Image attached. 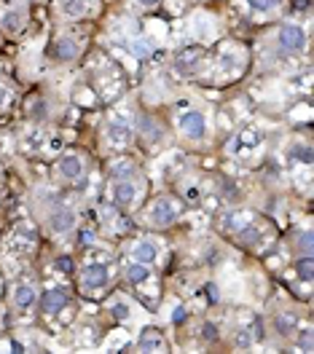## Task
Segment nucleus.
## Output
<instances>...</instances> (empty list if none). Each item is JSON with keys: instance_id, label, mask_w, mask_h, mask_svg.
<instances>
[{"instance_id": "f257e3e1", "label": "nucleus", "mask_w": 314, "mask_h": 354, "mask_svg": "<svg viewBox=\"0 0 314 354\" xmlns=\"http://www.w3.org/2000/svg\"><path fill=\"white\" fill-rule=\"evenodd\" d=\"M180 215H183L180 201L175 196H169V194H158L142 207V218L140 221H142V225H148L154 231H167V228H172L180 221Z\"/></svg>"}, {"instance_id": "f03ea898", "label": "nucleus", "mask_w": 314, "mask_h": 354, "mask_svg": "<svg viewBox=\"0 0 314 354\" xmlns=\"http://www.w3.org/2000/svg\"><path fill=\"white\" fill-rule=\"evenodd\" d=\"M175 132L188 145H202L210 137V118L199 108H185L175 121Z\"/></svg>"}, {"instance_id": "7ed1b4c3", "label": "nucleus", "mask_w": 314, "mask_h": 354, "mask_svg": "<svg viewBox=\"0 0 314 354\" xmlns=\"http://www.w3.org/2000/svg\"><path fill=\"white\" fill-rule=\"evenodd\" d=\"M30 24V3L27 0H6L0 3V32L8 38H19Z\"/></svg>"}, {"instance_id": "20e7f679", "label": "nucleus", "mask_w": 314, "mask_h": 354, "mask_svg": "<svg viewBox=\"0 0 314 354\" xmlns=\"http://www.w3.org/2000/svg\"><path fill=\"white\" fill-rule=\"evenodd\" d=\"M48 57L57 65H73V62H78L84 57V38L75 35V32H70V30L57 32L51 38V44H48Z\"/></svg>"}, {"instance_id": "39448f33", "label": "nucleus", "mask_w": 314, "mask_h": 354, "mask_svg": "<svg viewBox=\"0 0 314 354\" xmlns=\"http://www.w3.org/2000/svg\"><path fill=\"white\" fill-rule=\"evenodd\" d=\"M274 46L288 54V57H298L309 48V35H306V27L298 22H282L274 32Z\"/></svg>"}, {"instance_id": "423d86ee", "label": "nucleus", "mask_w": 314, "mask_h": 354, "mask_svg": "<svg viewBox=\"0 0 314 354\" xmlns=\"http://www.w3.org/2000/svg\"><path fill=\"white\" fill-rule=\"evenodd\" d=\"M142 191H145V183L137 175L118 177L111 183V201L118 209H135L137 201L142 199Z\"/></svg>"}, {"instance_id": "0eeeda50", "label": "nucleus", "mask_w": 314, "mask_h": 354, "mask_svg": "<svg viewBox=\"0 0 314 354\" xmlns=\"http://www.w3.org/2000/svg\"><path fill=\"white\" fill-rule=\"evenodd\" d=\"M78 228V212L68 204H54L46 212V231L51 236H68Z\"/></svg>"}, {"instance_id": "6e6552de", "label": "nucleus", "mask_w": 314, "mask_h": 354, "mask_svg": "<svg viewBox=\"0 0 314 354\" xmlns=\"http://www.w3.org/2000/svg\"><path fill=\"white\" fill-rule=\"evenodd\" d=\"M86 172H89V161L81 153H75V151L62 153L54 164V175L62 183H81L86 177Z\"/></svg>"}, {"instance_id": "1a4fd4ad", "label": "nucleus", "mask_w": 314, "mask_h": 354, "mask_svg": "<svg viewBox=\"0 0 314 354\" xmlns=\"http://www.w3.org/2000/svg\"><path fill=\"white\" fill-rule=\"evenodd\" d=\"M111 285V266L108 263H86L78 271V288L86 295L102 292Z\"/></svg>"}, {"instance_id": "9d476101", "label": "nucleus", "mask_w": 314, "mask_h": 354, "mask_svg": "<svg viewBox=\"0 0 314 354\" xmlns=\"http://www.w3.org/2000/svg\"><path fill=\"white\" fill-rule=\"evenodd\" d=\"M127 258L135 261V263L156 266L158 258H161V244H158L154 236H137V239H132V244L127 247Z\"/></svg>"}, {"instance_id": "9b49d317", "label": "nucleus", "mask_w": 314, "mask_h": 354, "mask_svg": "<svg viewBox=\"0 0 314 354\" xmlns=\"http://www.w3.org/2000/svg\"><path fill=\"white\" fill-rule=\"evenodd\" d=\"M57 14L68 22H84L97 14V0H57Z\"/></svg>"}, {"instance_id": "f8f14e48", "label": "nucleus", "mask_w": 314, "mask_h": 354, "mask_svg": "<svg viewBox=\"0 0 314 354\" xmlns=\"http://www.w3.org/2000/svg\"><path fill=\"white\" fill-rule=\"evenodd\" d=\"M41 314L46 317H57L70 306V292L62 288H48L44 292H38V304H35Z\"/></svg>"}, {"instance_id": "ddd939ff", "label": "nucleus", "mask_w": 314, "mask_h": 354, "mask_svg": "<svg viewBox=\"0 0 314 354\" xmlns=\"http://www.w3.org/2000/svg\"><path fill=\"white\" fill-rule=\"evenodd\" d=\"M35 304H38V290L33 282H19L11 290V306L17 311H30Z\"/></svg>"}, {"instance_id": "4468645a", "label": "nucleus", "mask_w": 314, "mask_h": 354, "mask_svg": "<svg viewBox=\"0 0 314 354\" xmlns=\"http://www.w3.org/2000/svg\"><path fill=\"white\" fill-rule=\"evenodd\" d=\"M137 352H167L169 346H167V338H164V333L154 328V325H148L145 330L140 333V338H137Z\"/></svg>"}, {"instance_id": "2eb2a0df", "label": "nucleus", "mask_w": 314, "mask_h": 354, "mask_svg": "<svg viewBox=\"0 0 314 354\" xmlns=\"http://www.w3.org/2000/svg\"><path fill=\"white\" fill-rule=\"evenodd\" d=\"M124 279H127L129 285H135V288H142V285H151V282L156 279V274H154V266L129 261V263L124 266Z\"/></svg>"}, {"instance_id": "dca6fc26", "label": "nucleus", "mask_w": 314, "mask_h": 354, "mask_svg": "<svg viewBox=\"0 0 314 354\" xmlns=\"http://www.w3.org/2000/svg\"><path fill=\"white\" fill-rule=\"evenodd\" d=\"M105 137L113 142V148H127L129 142H132V137H135V129H129L124 121H108V127H105Z\"/></svg>"}, {"instance_id": "f3484780", "label": "nucleus", "mask_w": 314, "mask_h": 354, "mask_svg": "<svg viewBox=\"0 0 314 354\" xmlns=\"http://www.w3.org/2000/svg\"><path fill=\"white\" fill-rule=\"evenodd\" d=\"M135 132L142 137V140H148V142H154L161 137V127L156 124V118L151 115V113H140L137 115V124H135Z\"/></svg>"}, {"instance_id": "a211bd4d", "label": "nucleus", "mask_w": 314, "mask_h": 354, "mask_svg": "<svg viewBox=\"0 0 314 354\" xmlns=\"http://www.w3.org/2000/svg\"><path fill=\"white\" fill-rule=\"evenodd\" d=\"M282 3L285 0H245V6L252 11V14H258V17H269V14H277L279 8H282Z\"/></svg>"}, {"instance_id": "6ab92c4d", "label": "nucleus", "mask_w": 314, "mask_h": 354, "mask_svg": "<svg viewBox=\"0 0 314 354\" xmlns=\"http://www.w3.org/2000/svg\"><path fill=\"white\" fill-rule=\"evenodd\" d=\"M293 268H295V277H298L304 285H312V279H314V261H312V255H298Z\"/></svg>"}, {"instance_id": "aec40b11", "label": "nucleus", "mask_w": 314, "mask_h": 354, "mask_svg": "<svg viewBox=\"0 0 314 354\" xmlns=\"http://www.w3.org/2000/svg\"><path fill=\"white\" fill-rule=\"evenodd\" d=\"M293 252L295 255H312V231L301 228L293 234Z\"/></svg>"}, {"instance_id": "412c9836", "label": "nucleus", "mask_w": 314, "mask_h": 354, "mask_svg": "<svg viewBox=\"0 0 314 354\" xmlns=\"http://www.w3.org/2000/svg\"><path fill=\"white\" fill-rule=\"evenodd\" d=\"M295 333V346L301 349L304 354H309L314 349V333H312V325H304L301 330H293Z\"/></svg>"}, {"instance_id": "4be33fe9", "label": "nucleus", "mask_w": 314, "mask_h": 354, "mask_svg": "<svg viewBox=\"0 0 314 354\" xmlns=\"http://www.w3.org/2000/svg\"><path fill=\"white\" fill-rule=\"evenodd\" d=\"M231 344H234V349H252L255 335H252V330H237L234 338H231Z\"/></svg>"}, {"instance_id": "5701e85b", "label": "nucleus", "mask_w": 314, "mask_h": 354, "mask_svg": "<svg viewBox=\"0 0 314 354\" xmlns=\"http://www.w3.org/2000/svg\"><path fill=\"white\" fill-rule=\"evenodd\" d=\"M46 115H48V105H46L44 97L33 100V102H30V118H38V121H44Z\"/></svg>"}, {"instance_id": "b1692460", "label": "nucleus", "mask_w": 314, "mask_h": 354, "mask_svg": "<svg viewBox=\"0 0 314 354\" xmlns=\"http://www.w3.org/2000/svg\"><path fill=\"white\" fill-rule=\"evenodd\" d=\"M129 48L135 51L137 57H148V54L154 51V44H151V38H135V41L129 44Z\"/></svg>"}, {"instance_id": "393cba45", "label": "nucleus", "mask_w": 314, "mask_h": 354, "mask_svg": "<svg viewBox=\"0 0 314 354\" xmlns=\"http://www.w3.org/2000/svg\"><path fill=\"white\" fill-rule=\"evenodd\" d=\"M75 236H78V244H81V247H94V244L100 242L91 228H75Z\"/></svg>"}, {"instance_id": "a878e982", "label": "nucleus", "mask_w": 314, "mask_h": 354, "mask_svg": "<svg viewBox=\"0 0 314 354\" xmlns=\"http://www.w3.org/2000/svg\"><path fill=\"white\" fill-rule=\"evenodd\" d=\"M202 338L204 341H218V338H221V335H218V328H215V322H204Z\"/></svg>"}, {"instance_id": "bb28decb", "label": "nucleus", "mask_w": 314, "mask_h": 354, "mask_svg": "<svg viewBox=\"0 0 314 354\" xmlns=\"http://www.w3.org/2000/svg\"><path fill=\"white\" fill-rule=\"evenodd\" d=\"M129 3H135L137 8H142V11H154L161 6V0H129Z\"/></svg>"}, {"instance_id": "cd10ccee", "label": "nucleus", "mask_w": 314, "mask_h": 354, "mask_svg": "<svg viewBox=\"0 0 314 354\" xmlns=\"http://www.w3.org/2000/svg\"><path fill=\"white\" fill-rule=\"evenodd\" d=\"M57 268H62V271H70V268H73V263H70V261H57Z\"/></svg>"}, {"instance_id": "c85d7f7f", "label": "nucleus", "mask_w": 314, "mask_h": 354, "mask_svg": "<svg viewBox=\"0 0 314 354\" xmlns=\"http://www.w3.org/2000/svg\"><path fill=\"white\" fill-rule=\"evenodd\" d=\"M3 105H6V88L0 86V108H3Z\"/></svg>"}]
</instances>
